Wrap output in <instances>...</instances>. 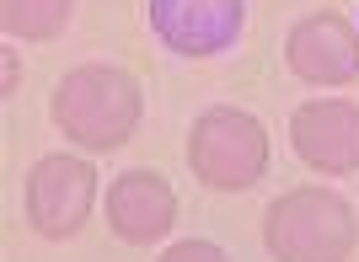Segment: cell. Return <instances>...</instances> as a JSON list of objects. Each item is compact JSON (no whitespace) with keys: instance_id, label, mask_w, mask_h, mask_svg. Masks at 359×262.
<instances>
[{"instance_id":"7","label":"cell","mask_w":359,"mask_h":262,"mask_svg":"<svg viewBox=\"0 0 359 262\" xmlns=\"http://www.w3.org/2000/svg\"><path fill=\"white\" fill-rule=\"evenodd\" d=\"M285 64L306 86H348L359 81V32L338 11H316L290 27Z\"/></svg>"},{"instance_id":"2","label":"cell","mask_w":359,"mask_h":262,"mask_svg":"<svg viewBox=\"0 0 359 262\" xmlns=\"http://www.w3.org/2000/svg\"><path fill=\"white\" fill-rule=\"evenodd\" d=\"M354 241V209L332 188H295L263 214V247L279 262H348Z\"/></svg>"},{"instance_id":"1","label":"cell","mask_w":359,"mask_h":262,"mask_svg":"<svg viewBox=\"0 0 359 262\" xmlns=\"http://www.w3.org/2000/svg\"><path fill=\"white\" fill-rule=\"evenodd\" d=\"M140 86L118 64H81L54 86V123L81 150H118L140 129Z\"/></svg>"},{"instance_id":"4","label":"cell","mask_w":359,"mask_h":262,"mask_svg":"<svg viewBox=\"0 0 359 262\" xmlns=\"http://www.w3.org/2000/svg\"><path fill=\"white\" fill-rule=\"evenodd\" d=\"M150 32L182 59H210L236 48L247 0H145Z\"/></svg>"},{"instance_id":"3","label":"cell","mask_w":359,"mask_h":262,"mask_svg":"<svg viewBox=\"0 0 359 262\" xmlns=\"http://www.w3.org/2000/svg\"><path fill=\"white\" fill-rule=\"evenodd\" d=\"M188 166L204 188L241 193L269 172V134L252 113L241 107H210L194 118L188 134Z\"/></svg>"},{"instance_id":"8","label":"cell","mask_w":359,"mask_h":262,"mask_svg":"<svg viewBox=\"0 0 359 262\" xmlns=\"http://www.w3.org/2000/svg\"><path fill=\"white\" fill-rule=\"evenodd\" d=\"M172 219H177V193L166 188L161 172H123L113 177V188H107V225L118 241L129 247H150V241H161L172 230Z\"/></svg>"},{"instance_id":"5","label":"cell","mask_w":359,"mask_h":262,"mask_svg":"<svg viewBox=\"0 0 359 262\" xmlns=\"http://www.w3.org/2000/svg\"><path fill=\"white\" fill-rule=\"evenodd\" d=\"M97 204V172L75 156H43L27 172V219L48 241H65L86 225Z\"/></svg>"},{"instance_id":"6","label":"cell","mask_w":359,"mask_h":262,"mask_svg":"<svg viewBox=\"0 0 359 262\" xmlns=\"http://www.w3.org/2000/svg\"><path fill=\"white\" fill-rule=\"evenodd\" d=\"M290 145L322 177L359 172V107L344 102V97H316V102L295 107V118H290Z\"/></svg>"},{"instance_id":"9","label":"cell","mask_w":359,"mask_h":262,"mask_svg":"<svg viewBox=\"0 0 359 262\" xmlns=\"http://www.w3.org/2000/svg\"><path fill=\"white\" fill-rule=\"evenodd\" d=\"M70 6H75V0H0V27L11 32V38H27V43H38V38H54V32H65V22H70Z\"/></svg>"},{"instance_id":"10","label":"cell","mask_w":359,"mask_h":262,"mask_svg":"<svg viewBox=\"0 0 359 262\" xmlns=\"http://www.w3.org/2000/svg\"><path fill=\"white\" fill-rule=\"evenodd\" d=\"M161 262H231V257H225L215 241H177Z\"/></svg>"}]
</instances>
